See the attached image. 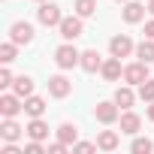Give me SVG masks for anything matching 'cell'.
Segmentation results:
<instances>
[{
	"label": "cell",
	"instance_id": "cell-12",
	"mask_svg": "<svg viewBox=\"0 0 154 154\" xmlns=\"http://www.w3.org/2000/svg\"><path fill=\"white\" fill-rule=\"evenodd\" d=\"M79 66H82L85 72H97V69L103 66V60H100V51H97V48H88V51H82V60H79Z\"/></svg>",
	"mask_w": 154,
	"mask_h": 154
},
{
	"label": "cell",
	"instance_id": "cell-23",
	"mask_svg": "<svg viewBox=\"0 0 154 154\" xmlns=\"http://www.w3.org/2000/svg\"><path fill=\"white\" fill-rule=\"evenodd\" d=\"M151 148H154V142H151V139H142V136H136V139H133V145H130V151H133V154H148Z\"/></svg>",
	"mask_w": 154,
	"mask_h": 154
},
{
	"label": "cell",
	"instance_id": "cell-2",
	"mask_svg": "<svg viewBox=\"0 0 154 154\" xmlns=\"http://www.w3.org/2000/svg\"><path fill=\"white\" fill-rule=\"evenodd\" d=\"M36 18H39V24H45V27H57L60 21H63V15H60V6L57 3H39V9H36Z\"/></svg>",
	"mask_w": 154,
	"mask_h": 154
},
{
	"label": "cell",
	"instance_id": "cell-7",
	"mask_svg": "<svg viewBox=\"0 0 154 154\" xmlns=\"http://www.w3.org/2000/svg\"><path fill=\"white\" fill-rule=\"evenodd\" d=\"M21 109H24V106H21V97H18L15 91L0 97V115H3V118H15Z\"/></svg>",
	"mask_w": 154,
	"mask_h": 154
},
{
	"label": "cell",
	"instance_id": "cell-19",
	"mask_svg": "<svg viewBox=\"0 0 154 154\" xmlns=\"http://www.w3.org/2000/svg\"><path fill=\"white\" fill-rule=\"evenodd\" d=\"M57 139L66 142V145H75V139H79V130H75V124H60V127H57Z\"/></svg>",
	"mask_w": 154,
	"mask_h": 154
},
{
	"label": "cell",
	"instance_id": "cell-27",
	"mask_svg": "<svg viewBox=\"0 0 154 154\" xmlns=\"http://www.w3.org/2000/svg\"><path fill=\"white\" fill-rule=\"evenodd\" d=\"M12 82H15V79H12V72H9V69L3 66V69H0V88H9Z\"/></svg>",
	"mask_w": 154,
	"mask_h": 154
},
{
	"label": "cell",
	"instance_id": "cell-1",
	"mask_svg": "<svg viewBox=\"0 0 154 154\" xmlns=\"http://www.w3.org/2000/svg\"><path fill=\"white\" fill-rule=\"evenodd\" d=\"M79 60H82V51L75 48V45H69V39H66L63 45H57V51H54V63H57L60 69H72Z\"/></svg>",
	"mask_w": 154,
	"mask_h": 154
},
{
	"label": "cell",
	"instance_id": "cell-30",
	"mask_svg": "<svg viewBox=\"0 0 154 154\" xmlns=\"http://www.w3.org/2000/svg\"><path fill=\"white\" fill-rule=\"evenodd\" d=\"M145 36L154 39V21H145Z\"/></svg>",
	"mask_w": 154,
	"mask_h": 154
},
{
	"label": "cell",
	"instance_id": "cell-15",
	"mask_svg": "<svg viewBox=\"0 0 154 154\" xmlns=\"http://www.w3.org/2000/svg\"><path fill=\"white\" fill-rule=\"evenodd\" d=\"M24 133H27L30 139H39V142H42V139L48 136V124H45L42 118H33V121H30V124L24 127Z\"/></svg>",
	"mask_w": 154,
	"mask_h": 154
},
{
	"label": "cell",
	"instance_id": "cell-24",
	"mask_svg": "<svg viewBox=\"0 0 154 154\" xmlns=\"http://www.w3.org/2000/svg\"><path fill=\"white\" fill-rule=\"evenodd\" d=\"M0 60H3V63H12V60H15V42H12V39L0 45Z\"/></svg>",
	"mask_w": 154,
	"mask_h": 154
},
{
	"label": "cell",
	"instance_id": "cell-34",
	"mask_svg": "<svg viewBox=\"0 0 154 154\" xmlns=\"http://www.w3.org/2000/svg\"><path fill=\"white\" fill-rule=\"evenodd\" d=\"M118 3H127V0H118Z\"/></svg>",
	"mask_w": 154,
	"mask_h": 154
},
{
	"label": "cell",
	"instance_id": "cell-10",
	"mask_svg": "<svg viewBox=\"0 0 154 154\" xmlns=\"http://www.w3.org/2000/svg\"><path fill=\"white\" fill-rule=\"evenodd\" d=\"M100 72H103V79L106 82H118L121 75H124V69H121V57H109V60H103V66H100Z\"/></svg>",
	"mask_w": 154,
	"mask_h": 154
},
{
	"label": "cell",
	"instance_id": "cell-31",
	"mask_svg": "<svg viewBox=\"0 0 154 154\" xmlns=\"http://www.w3.org/2000/svg\"><path fill=\"white\" fill-rule=\"evenodd\" d=\"M0 154H21V151H18L15 145H6V148H3V151H0Z\"/></svg>",
	"mask_w": 154,
	"mask_h": 154
},
{
	"label": "cell",
	"instance_id": "cell-18",
	"mask_svg": "<svg viewBox=\"0 0 154 154\" xmlns=\"http://www.w3.org/2000/svg\"><path fill=\"white\" fill-rule=\"evenodd\" d=\"M97 148H103V151H115V148H118V133H115V130H103V133L97 136Z\"/></svg>",
	"mask_w": 154,
	"mask_h": 154
},
{
	"label": "cell",
	"instance_id": "cell-26",
	"mask_svg": "<svg viewBox=\"0 0 154 154\" xmlns=\"http://www.w3.org/2000/svg\"><path fill=\"white\" fill-rule=\"evenodd\" d=\"M24 154H42V142H39V139H30V142L24 145Z\"/></svg>",
	"mask_w": 154,
	"mask_h": 154
},
{
	"label": "cell",
	"instance_id": "cell-35",
	"mask_svg": "<svg viewBox=\"0 0 154 154\" xmlns=\"http://www.w3.org/2000/svg\"><path fill=\"white\" fill-rule=\"evenodd\" d=\"M39 3H42V0H39Z\"/></svg>",
	"mask_w": 154,
	"mask_h": 154
},
{
	"label": "cell",
	"instance_id": "cell-28",
	"mask_svg": "<svg viewBox=\"0 0 154 154\" xmlns=\"http://www.w3.org/2000/svg\"><path fill=\"white\" fill-rule=\"evenodd\" d=\"M72 148H75V151H79V154H88V151H94L97 145H94V142H75Z\"/></svg>",
	"mask_w": 154,
	"mask_h": 154
},
{
	"label": "cell",
	"instance_id": "cell-8",
	"mask_svg": "<svg viewBox=\"0 0 154 154\" xmlns=\"http://www.w3.org/2000/svg\"><path fill=\"white\" fill-rule=\"evenodd\" d=\"M69 91H72V82L66 79V75H51L48 79V94L51 97L63 100V97H69Z\"/></svg>",
	"mask_w": 154,
	"mask_h": 154
},
{
	"label": "cell",
	"instance_id": "cell-14",
	"mask_svg": "<svg viewBox=\"0 0 154 154\" xmlns=\"http://www.w3.org/2000/svg\"><path fill=\"white\" fill-rule=\"evenodd\" d=\"M21 133H24V127H18L12 118H6L3 124H0V136H3L6 142H15V139H21Z\"/></svg>",
	"mask_w": 154,
	"mask_h": 154
},
{
	"label": "cell",
	"instance_id": "cell-9",
	"mask_svg": "<svg viewBox=\"0 0 154 154\" xmlns=\"http://www.w3.org/2000/svg\"><path fill=\"white\" fill-rule=\"evenodd\" d=\"M109 51H112L115 57H127V54L133 51V39H130L127 33H118V36L109 39Z\"/></svg>",
	"mask_w": 154,
	"mask_h": 154
},
{
	"label": "cell",
	"instance_id": "cell-6",
	"mask_svg": "<svg viewBox=\"0 0 154 154\" xmlns=\"http://www.w3.org/2000/svg\"><path fill=\"white\" fill-rule=\"evenodd\" d=\"M94 118H97L100 124H115V121L121 118V115H118V103H106V100L97 103V106H94Z\"/></svg>",
	"mask_w": 154,
	"mask_h": 154
},
{
	"label": "cell",
	"instance_id": "cell-5",
	"mask_svg": "<svg viewBox=\"0 0 154 154\" xmlns=\"http://www.w3.org/2000/svg\"><path fill=\"white\" fill-rule=\"evenodd\" d=\"M9 39H12L15 45H27V42H33V24H27V21H15V24L9 27Z\"/></svg>",
	"mask_w": 154,
	"mask_h": 154
},
{
	"label": "cell",
	"instance_id": "cell-3",
	"mask_svg": "<svg viewBox=\"0 0 154 154\" xmlns=\"http://www.w3.org/2000/svg\"><path fill=\"white\" fill-rule=\"evenodd\" d=\"M57 30H60V36L63 39H79L82 33H85V27H82V15H63V21L57 24Z\"/></svg>",
	"mask_w": 154,
	"mask_h": 154
},
{
	"label": "cell",
	"instance_id": "cell-13",
	"mask_svg": "<svg viewBox=\"0 0 154 154\" xmlns=\"http://www.w3.org/2000/svg\"><path fill=\"white\" fill-rule=\"evenodd\" d=\"M118 121H121V133H127V136H136L139 127H142V118H139L136 112H124Z\"/></svg>",
	"mask_w": 154,
	"mask_h": 154
},
{
	"label": "cell",
	"instance_id": "cell-20",
	"mask_svg": "<svg viewBox=\"0 0 154 154\" xmlns=\"http://www.w3.org/2000/svg\"><path fill=\"white\" fill-rule=\"evenodd\" d=\"M136 54H139V60L151 63V60H154V39H142V42L136 45Z\"/></svg>",
	"mask_w": 154,
	"mask_h": 154
},
{
	"label": "cell",
	"instance_id": "cell-32",
	"mask_svg": "<svg viewBox=\"0 0 154 154\" xmlns=\"http://www.w3.org/2000/svg\"><path fill=\"white\" fill-rule=\"evenodd\" d=\"M148 118H151V121H154V103H151V106H148Z\"/></svg>",
	"mask_w": 154,
	"mask_h": 154
},
{
	"label": "cell",
	"instance_id": "cell-33",
	"mask_svg": "<svg viewBox=\"0 0 154 154\" xmlns=\"http://www.w3.org/2000/svg\"><path fill=\"white\" fill-rule=\"evenodd\" d=\"M148 12H151V15H154V0H151V3H148Z\"/></svg>",
	"mask_w": 154,
	"mask_h": 154
},
{
	"label": "cell",
	"instance_id": "cell-29",
	"mask_svg": "<svg viewBox=\"0 0 154 154\" xmlns=\"http://www.w3.org/2000/svg\"><path fill=\"white\" fill-rule=\"evenodd\" d=\"M48 151H51V154H63V151H66V142H60V139H57V142H51V145H48Z\"/></svg>",
	"mask_w": 154,
	"mask_h": 154
},
{
	"label": "cell",
	"instance_id": "cell-11",
	"mask_svg": "<svg viewBox=\"0 0 154 154\" xmlns=\"http://www.w3.org/2000/svg\"><path fill=\"white\" fill-rule=\"evenodd\" d=\"M145 9H148V6L136 3V0H127V3H124V21H127V24H139V21L145 18Z\"/></svg>",
	"mask_w": 154,
	"mask_h": 154
},
{
	"label": "cell",
	"instance_id": "cell-16",
	"mask_svg": "<svg viewBox=\"0 0 154 154\" xmlns=\"http://www.w3.org/2000/svg\"><path fill=\"white\" fill-rule=\"evenodd\" d=\"M12 91H15L21 100H27V97L33 94V79H30V75H18V79L12 82Z\"/></svg>",
	"mask_w": 154,
	"mask_h": 154
},
{
	"label": "cell",
	"instance_id": "cell-25",
	"mask_svg": "<svg viewBox=\"0 0 154 154\" xmlns=\"http://www.w3.org/2000/svg\"><path fill=\"white\" fill-rule=\"evenodd\" d=\"M139 97L148 100V103H154V79H145V82L139 85Z\"/></svg>",
	"mask_w": 154,
	"mask_h": 154
},
{
	"label": "cell",
	"instance_id": "cell-22",
	"mask_svg": "<svg viewBox=\"0 0 154 154\" xmlns=\"http://www.w3.org/2000/svg\"><path fill=\"white\" fill-rule=\"evenodd\" d=\"M94 12H97V0H75V15L88 18V15H94Z\"/></svg>",
	"mask_w": 154,
	"mask_h": 154
},
{
	"label": "cell",
	"instance_id": "cell-17",
	"mask_svg": "<svg viewBox=\"0 0 154 154\" xmlns=\"http://www.w3.org/2000/svg\"><path fill=\"white\" fill-rule=\"evenodd\" d=\"M24 112H27L30 118H42V112H45V100H42V97H33V94H30V97L24 100Z\"/></svg>",
	"mask_w": 154,
	"mask_h": 154
},
{
	"label": "cell",
	"instance_id": "cell-4",
	"mask_svg": "<svg viewBox=\"0 0 154 154\" xmlns=\"http://www.w3.org/2000/svg\"><path fill=\"white\" fill-rule=\"evenodd\" d=\"M145 79H148V63L145 60H136V63L124 66V82L127 85H142Z\"/></svg>",
	"mask_w": 154,
	"mask_h": 154
},
{
	"label": "cell",
	"instance_id": "cell-21",
	"mask_svg": "<svg viewBox=\"0 0 154 154\" xmlns=\"http://www.w3.org/2000/svg\"><path fill=\"white\" fill-rule=\"evenodd\" d=\"M133 100H136V94H133L130 88H118V91H115V103H118L121 109H130Z\"/></svg>",
	"mask_w": 154,
	"mask_h": 154
}]
</instances>
